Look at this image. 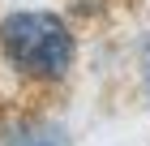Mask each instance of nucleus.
Returning <instances> with one entry per match:
<instances>
[{"label":"nucleus","mask_w":150,"mask_h":146,"mask_svg":"<svg viewBox=\"0 0 150 146\" xmlns=\"http://www.w3.org/2000/svg\"><path fill=\"white\" fill-rule=\"evenodd\" d=\"M30 146H56V142H47V137H43V142H30Z\"/></svg>","instance_id":"3"},{"label":"nucleus","mask_w":150,"mask_h":146,"mask_svg":"<svg viewBox=\"0 0 150 146\" xmlns=\"http://www.w3.org/2000/svg\"><path fill=\"white\" fill-rule=\"evenodd\" d=\"M137 69H142V90L150 95V34L137 39Z\"/></svg>","instance_id":"2"},{"label":"nucleus","mask_w":150,"mask_h":146,"mask_svg":"<svg viewBox=\"0 0 150 146\" xmlns=\"http://www.w3.org/2000/svg\"><path fill=\"white\" fill-rule=\"evenodd\" d=\"M0 56L13 73L35 82H60L73 69L77 43L69 22L52 9H17L0 22Z\"/></svg>","instance_id":"1"}]
</instances>
